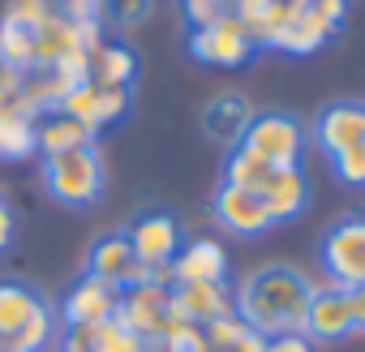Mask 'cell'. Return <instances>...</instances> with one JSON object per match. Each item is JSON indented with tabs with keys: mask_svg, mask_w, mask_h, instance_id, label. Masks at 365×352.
Segmentation results:
<instances>
[{
	"mask_svg": "<svg viewBox=\"0 0 365 352\" xmlns=\"http://www.w3.org/2000/svg\"><path fill=\"white\" fill-rule=\"evenodd\" d=\"M232 292H237V318L262 339L284 331H305L314 284L297 266H262Z\"/></svg>",
	"mask_w": 365,
	"mask_h": 352,
	"instance_id": "obj_1",
	"label": "cell"
},
{
	"mask_svg": "<svg viewBox=\"0 0 365 352\" xmlns=\"http://www.w3.org/2000/svg\"><path fill=\"white\" fill-rule=\"evenodd\" d=\"M103 185H108V167L99 159V146H82V150L43 159V190L61 207H95L103 198Z\"/></svg>",
	"mask_w": 365,
	"mask_h": 352,
	"instance_id": "obj_2",
	"label": "cell"
},
{
	"mask_svg": "<svg viewBox=\"0 0 365 352\" xmlns=\"http://www.w3.org/2000/svg\"><path fill=\"white\" fill-rule=\"evenodd\" d=\"M318 262L331 288H344V292L365 288V215H348L331 224L318 245Z\"/></svg>",
	"mask_w": 365,
	"mask_h": 352,
	"instance_id": "obj_3",
	"label": "cell"
},
{
	"mask_svg": "<svg viewBox=\"0 0 365 352\" xmlns=\"http://www.w3.org/2000/svg\"><path fill=\"white\" fill-rule=\"evenodd\" d=\"M241 146L254 150L271 167H297V159L305 150V129L288 112H254V120L245 125Z\"/></svg>",
	"mask_w": 365,
	"mask_h": 352,
	"instance_id": "obj_4",
	"label": "cell"
},
{
	"mask_svg": "<svg viewBox=\"0 0 365 352\" xmlns=\"http://www.w3.org/2000/svg\"><path fill=\"white\" fill-rule=\"evenodd\" d=\"M190 52H194V61H202L211 69H241L254 56V43H250L245 26L237 22V14L228 9L220 22H211V26L190 35Z\"/></svg>",
	"mask_w": 365,
	"mask_h": 352,
	"instance_id": "obj_5",
	"label": "cell"
},
{
	"mask_svg": "<svg viewBox=\"0 0 365 352\" xmlns=\"http://www.w3.org/2000/svg\"><path fill=\"white\" fill-rule=\"evenodd\" d=\"M86 275H95V279H103V284H112L120 292L133 288V284H155V266H142L133 258V245H129L125 232H108V237H99L91 245Z\"/></svg>",
	"mask_w": 365,
	"mask_h": 352,
	"instance_id": "obj_6",
	"label": "cell"
},
{
	"mask_svg": "<svg viewBox=\"0 0 365 352\" xmlns=\"http://www.w3.org/2000/svg\"><path fill=\"white\" fill-rule=\"evenodd\" d=\"M125 237H129L133 258H138L142 266H168V262L180 254V245H185L176 215H168V211H146V215H138V219L125 228Z\"/></svg>",
	"mask_w": 365,
	"mask_h": 352,
	"instance_id": "obj_7",
	"label": "cell"
},
{
	"mask_svg": "<svg viewBox=\"0 0 365 352\" xmlns=\"http://www.w3.org/2000/svg\"><path fill=\"white\" fill-rule=\"evenodd\" d=\"M61 112H65V116H73V120H82V125L99 138L108 125H116V120L129 112V90H120V86H95V82H82V86H73V90L61 99Z\"/></svg>",
	"mask_w": 365,
	"mask_h": 352,
	"instance_id": "obj_8",
	"label": "cell"
},
{
	"mask_svg": "<svg viewBox=\"0 0 365 352\" xmlns=\"http://www.w3.org/2000/svg\"><path fill=\"white\" fill-rule=\"evenodd\" d=\"M116 309H120V288H112L95 275H82L61 296V322L65 326H99V322L116 318Z\"/></svg>",
	"mask_w": 365,
	"mask_h": 352,
	"instance_id": "obj_9",
	"label": "cell"
},
{
	"mask_svg": "<svg viewBox=\"0 0 365 352\" xmlns=\"http://www.w3.org/2000/svg\"><path fill=\"white\" fill-rule=\"evenodd\" d=\"M215 219L224 232L232 237H262L271 228V211L262 202L258 190H241V185H220L215 190Z\"/></svg>",
	"mask_w": 365,
	"mask_h": 352,
	"instance_id": "obj_10",
	"label": "cell"
},
{
	"mask_svg": "<svg viewBox=\"0 0 365 352\" xmlns=\"http://www.w3.org/2000/svg\"><path fill=\"white\" fill-rule=\"evenodd\" d=\"M172 305L185 322L207 326V322H220V318L237 314V292L228 288V279H220V284H176Z\"/></svg>",
	"mask_w": 365,
	"mask_h": 352,
	"instance_id": "obj_11",
	"label": "cell"
},
{
	"mask_svg": "<svg viewBox=\"0 0 365 352\" xmlns=\"http://www.w3.org/2000/svg\"><path fill=\"white\" fill-rule=\"evenodd\" d=\"M356 331V318H352V301L344 288H331V284H318L314 296H309V314H305V335L318 343V339H344Z\"/></svg>",
	"mask_w": 365,
	"mask_h": 352,
	"instance_id": "obj_12",
	"label": "cell"
},
{
	"mask_svg": "<svg viewBox=\"0 0 365 352\" xmlns=\"http://www.w3.org/2000/svg\"><path fill=\"white\" fill-rule=\"evenodd\" d=\"M314 142L327 155H339L348 146H361L365 142V103H352V99L327 103L322 116L314 120Z\"/></svg>",
	"mask_w": 365,
	"mask_h": 352,
	"instance_id": "obj_13",
	"label": "cell"
},
{
	"mask_svg": "<svg viewBox=\"0 0 365 352\" xmlns=\"http://www.w3.org/2000/svg\"><path fill=\"white\" fill-rule=\"evenodd\" d=\"M220 279H228V254L211 237L185 241L172 258V284H220Z\"/></svg>",
	"mask_w": 365,
	"mask_h": 352,
	"instance_id": "obj_14",
	"label": "cell"
},
{
	"mask_svg": "<svg viewBox=\"0 0 365 352\" xmlns=\"http://www.w3.org/2000/svg\"><path fill=\"white\" fill-rule=\"evenodd\" d=\"M301 5H305V0H232V14H237V22L245 26V35H250L254 48H271L275 35H279V26H284Z\"/></svg>",
	"mask_w": 365,
	"mask_h": 352,
	"instance_id": "obj_15",
	"label": "cell"
},
{
	"mask_svg": "<svg viewBox=\"0 0 365 352\" xmlns=\"http://www.w3.org/2000/svg\"><path fill=\"white\" fill-rule=\"evenodd\" d=\"M48 301L22 284V279H0V348H14V339L26 331V322L35 314H43Z\"/></svg>",
	"mask_w": 365,
	"mask_h": 352,
	"instance_id": "obj_16",
	"label": "cell"
},
{
	"mask_svg": "<svg viewBox=\"0 0 365 352\" xmlns=\"http://www.w3.org/2000/svg\"><path fill=\"white\" fill-rule=\"evenodd\" d=\"M267 211H271V224H284V219H297L309 202V181L301 167H271L267 185L258 190Z\"/></svg>",
	"mask_w": 365,
	"mask_h": 352,
	"instance_id": "obj_17",
	"label": "cell"
},
{
	"mask_svg": "<svg viewBox=\"0 0 365 352\" xmlns=\"http://www.w3.org/2000/svg\"><path fill=\"white\" fill-rule=\"evenodd\" d=\"M35 142H39V155L48 159V155H65V150L95 146V133H91L82 120L65 116L61 108H52V112H43V116L35 120Z\"/></svg>",
	"mask_w": 365,
	"mask_h": 352,
	"instance_id": "obj_18",
	"label": "cell"
},
{
	"mask_svg": "<svg viewBox=\"0 0 365 352\" xmlns=\"http://www.w3.org/2000/svg\"><path fill=\"white\" fill-rule=\"evenodd\" d=\"M250 120H254L250 99H241V95H232V90L220 95V99H211L207 112H202V125H207V133H211L220 146H241Z\"/></svg>",
	"mask_w": 365,
	"mask_h": 352,
	"instance_id": "obj_19",
	"label": "cell"
},
{
	"mask_svg": "<svg viewBox=\"0 0 365 352\" xmlns=\"http://www.w3.org/2000/svg\"><path fill=\"white\" fill-rule=\"evenodd\" d=\"M133 78H138V56L125 43H99L86 56V82H95V86H120V90H129Z\"/></svg>",
	"mask_w": 365,
	"mask_h": 352,
	"instance_id": "obj_20",
	"label": "cell"
},
{
	"mask_svg": "<svg viewBox=\"0 0 365 352\" xmlns=\"http://www.w3.org/2000/svg\"><path fill=\"white\" fill-rule=\"evenodd\" d=\"M198 352H267V339L258 331H250L237 314H228V318L202 326V348Z\"/></svg>",
	"mask_w": 365,
	"mask_h": 352,
	"instance_id": "obj_21",
	"label": "cell"
},
{
	"mask_svg": "<svg viewBox=\"0 0 365 352\" xmlns=\"http://www.w3.org/2000/svg\"><path fill=\"white\" fill-rule=\"evenodd\" d=\"M331 39V31L301 5L284 26H279V35H275V43L271 48H279V52H292V56H309V52H318L322 43Z\"/></svg>",
	"mask_w": 365,
	"mask_h": 352,
	"instance_id": "obj_22",
	"label": "cell"
},
{
	"mask_svg": "<svg viewBox=\"0 0 365 352\" xmlns=\"http://www.w3.org/2000/svg\"><path fill=\"white\" fill-rule=\"evenodd\" d=\"M39 155V142H35V120L22 116V112H0V159L5 163H26Z\"/></svg>",
	"mask_w": 365,
	"mask_h": 352,
	"instance_id": "obj_23",
	"label": "cell"
},
{
	"mask_svg": "<svg viewBox=\"0 0 365 352\" xmlns=\"http://www.w3.org/2000/svg\"><path fill=\"white\" fill-rule=\"evenodd\" d=\"M267 176H271V163H262V159H258L254 150H245V146H232V155H228V163H224V181H228V185L262 190Z\"/></svg>",
	"mask_w": 365,
	"mask_h": 352,
	"instance_id": "obj_24",
	"label": "cell"
},
{
	"mask_svg": "<svg viewBox=\"0 0 365 352\" xmlns=\"http://www.w3.org/2000/svg\"><path fill=\"white\" fill-rule=\"evenodd\" d=\"M95 352H150V343L138 331H129L120 318H108L95 326Z\"/></svg>",
	"mask_w": 365,
	"mask_h": 352,
	"instance_id": "obj_25",
	"label": "cell"
},
{
	"mask_svg": "<svg viewBox=\"0 0 365 352\" xmlns=\"http://www.w3.org/2000/svg\"><path fill=\"white\" fill-rule=\"evenodd\" d=\"M331 167H335V176L344 185H365V142L361 146H348V150H339V155H331Z\"/></svg>",
	"mask_w": 365,
	"mask_h": 352,
	"instance_id": "obj_26",
	"label": "cell"
},
{
	"mask_svg": "<svg viewBox=\"0 0 365 352\" xmlns=\"http://www.w3.org/2000/svg\"><path fill=\"white\" fill-rule=\"evenodd\" d=\"M180 9H185V22H190L194 31H202V26L220 22V18L232 9V0H180Z\"/></svg>",
	"mask_w": 365,
	"mask_h": 352,
	"instance_id": "obj_27",
	"label": "cell"
},
{
	"mask_svg": "<svg viewBox=\"0 0 365 352\" xmlns=\"http://www.w3.org/2000/svg\"><path fill=\"white\" fill-rule=\"evenodd\" d=\"M52 9H56L61 18H69V22L86 26V22H99L103 0H52Z\"/></svg>",
	"mask_w": 365,
	"mask_h": 352,
	"instance_id": "obj_28",
	"label": "cell"
},
{
	"mask_svg": "<svg viewBox=\"0 0 365 352\" xmlns=\"http://www.w3.org/2000/svg\"><path fill=\"white\" fill-rule=\"evenodd\" d=\"M305 9L335 35V31L344 26V18H348V0H305Z\"/></svg>",
	"mask_w": 365,
	"mask_h": 352,
	"instance_id": "obj_29",
	"label": "cell"
},
{
	"mask_svg": "<svg viewBox=\"0 0 365 352\" xmlns=\"http://www.w3.org/2000/svg\"><path fill=\"white\" fill-rule=\"evenodd\" d=\"M103 9L116 18V26H138L150 14V0H103Z\"/></svg>",
	"mask_w": 365,
	"mask_h": 352,
	"instance_id": "obj_30",
	"label": "cell"
},
{
	"mask_svg": "<svg viewBox=\"0 0 365 352\" xmlns=\"http://www.w3.org/2000/svg\"><path fill=\"white\" fill-rule=\"evenodd\" d=\"M267 352H314V339L305 331H284V335H267Z\"/></svg>",
	"mask_w": 365,
	"mask_h": 352,
	"instance_id": "obj_31",
	"label": "cell"
},
{
	"mask_svg": "<svg viewBox=\"0 0 365 352\" xmlns=\"http://www.w3.org/2000/svg\"><path fill=\"white\" fill-rule=\"evenodd\" d=\"M14 232H18V215H14L9 198L0 194V254H5V249L14 245Z\"/></svg>",
	"mask_w": 365,
	"mask_h": 352,
	"instance_id": "obj_32",
	"label": "cell"
},
{
	"mask_svg": "<svg viewBox=\"0 0 365 352\" xmlns=\"http://www.w3.org/2000/svg\"><path fill=\"white\" fill-rule=\"evenodd\" d=\"M348 301H352V318H356V331H365V288H352V292H348Z\"/></svg>",
	"mask_w": 365,
	"mask_h": 352,
	"instance_id": "obj_33",
	"label": "cell"
},
{
	"mask_svg": "<svg viewBox=\"0 0 365 352\" xmlns=\"http://www.w3.org/2000/svg\"><path fill=\"white\" fill-rule=\"evenodd\" d=\"M5 352H18V348H5Z\"/></svg>",
	"mask_w": 365,
	"mask_h": 352,
	"instance_id": "obj_34",
	"label": "cell"
},
{
	"mask_svg": "<svg viewBox=\"0 0 365 352\" xmlns=\"http://www.w3.org/2000/svg\"><path fill=\"white\" fill-rule=\"evenodd\" d=\"M0 352H5V348H0Z\"/></svg>",
	"mask_w": 365,
	"mask_h": 352,
	"instance_id": "obj_35",
	"label": "cell"
}]
</instances>
